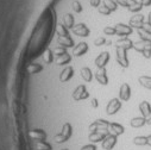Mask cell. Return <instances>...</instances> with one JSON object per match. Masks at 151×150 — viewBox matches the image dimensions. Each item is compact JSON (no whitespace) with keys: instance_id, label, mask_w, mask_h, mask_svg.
<instances>
[{"instance_id":"42","label":"cell","mask_w":151,"mask_h":150,"mask_svg":"<svg viewBox=\"0 0 151 150\" xmlns=\"http://www.w3.org/2000/svg\"><path fill=\"white\" fill-rule=\"evenodd\" d=\"M91 105H92V107H93V108H96V107L99 106V102H98V99H96V98H93V99L91 100Z\"/></svg>"},{"instance_id":"16","label":"cell","mask_w":151,"mask_h":150,"mask_svg":"<svg viewBox=\"0 0 151 150\" xmlns=\"http://www.w3.org/2000/svg\"><path fill=\"white\" fill-rule=\"evenodd\" d=\"M131 98V87L129 84H123L119 89V99L122 101H127Z\"/></svg>"},{"instance_id":"30","label":"cell","mask_w":151,"mask_h":150,"mask_svg":"<svg viewBox=\"0 0 151 150\" xmlns=\"http://www.w3.org/2000/svg\"><path fill=\"white\" fill-rule=\"evenodd\" d=\"M104 6H106L111 12L118 10V4L116 3V0H104Z\"/></svg>"},{"instance_id":"31","label":"cell","mask_w":151,"mask_h":150,"mask_svg":"<svg viewBox=\"0 0 151 150\" xmlns=\"http://www.w3.org/2000/svg\"><path fill=\"white\" fill-rule=\"evenodd\" d=\"M138 36L140 37L142 41H145V42H150L151 43V33L145 31V30H138Z\"/></svg>"},{"instance_id":"10","label":"cell","mask_w":151,"mask_h":150,"mask_svg":"<svg viewBox=\"0 0 151 150\" xmlns=\"http://www.w3.org/2000/svg\"><path fill=\"white\" fill-rule=\"evenodd\" d=\"M114 29H116V35H118V36H120V37H127L129 35L132 33V30H133L130 25L123 24V23L117 24V25L114 26Z\"/></svg>"},{"instance_id":"34","label":"cell","mask_w":151,"mask_h":150,"mask_svg":"<svg viewBox=\"0 0 151 150\" xmlns=\"http://www.w3.org/2000/svg\"><path fill=\"white\" fill-rule=\"evenodd\" d=\"M142 9H143V4H142L140 1H136L133 5H131V6L129 7V11H130V12H133V13H137V12H139Z\"/></svg>"},{"instance_id":"19","label":"cell","mask_w":151,"mask_h":150,"mask_svg":"<svg viewBox=\"0 0 151 150\" xmlns=\"http://www.w3.org/2000/svg\"><path fill=\"white\" fill-rule=\"evenodd\" d=\"M29 136L33 141H45L47 139V133L42 129H35V130L30 131L29 132Z\"/></svg>"},{"instance_id":"18","label":"cell","mask_w":151,"mask_h":150,"mask_svg":"<svg viewBox=\"0 0 151 150\" xmlns=\"http://www.w3.org/2000/svg\"><path fill=\"white\" fill-rule=\"evenodd\" d=\"M73 75H74V68L73 67H65L60 74V81L67 82L73 78Z\"/></svg>"},{"instance_id":"32","label":"cell","mask_w":151,"mask_h":150,"mask_svg":"<svg viewBox=\"0 0 151 150\" xmlns=\"http://www.w3.org/2000/svg\"><path fill=\"white\" fill-rule=\"evenodd\" d=\"M56 33H57V36H69L68 29H67L63 24L57 25V27H56Z\"/></svg>"},{"instance_id":"6","label":"cell","mask_w":151,"mask_h":150,"mask_svg":"<svg viewBox=\"0 0 151 150\" xmlns=\"http://www.w3.org/2000/svg\"><path fill=\"white\" fill-rule=\"evenodd\" d=\"M144 24H145L144 16L143 14H139V13H136L133 17H131V19L129 22V25L132 29H137V30H142L143 26H144Z\"/></svg>"},{"instance_id":"43","label":"cell","mask_w":151,"mask_h":150,"mask_svg":"<svg viewBox=\"0 0 151 150\" xmlns=\"http://www.w3.org/2000/svg\"><path fill=\"white\" fill-rule=\"evenodd\" d=\"M142 30H145V31H147V32H150V33H151V25H149L147 23H145Z\"/></svg>"},{"instance_id":"12","label":"cell","mask_w":151,"mask_h":150,"mask_svg":"<svg viewBox=\"0 0 151 150\" xmlns=\"http://www.w3.org/2000/svg\"><path fill=\"white\" fill-rule=\"evenodd\" d=\"M94 76H95L96 81L100 85L106 86L108 84V76H107V73H106V69L105 68H98V70L94 74Z\"/></svg>"},{"instance_id":"8","label":"cell","mask_w":151,"mask_h":150,"mask_svg":"<svg viewBox=\"0 0 151 150\" xmlns=\"http://www.w3.org/2000/svg\"><path fill=\"white\" fill-rule=\"evenodd\" d=\"M116 57H117V62H118V64H120L123 68H127V67H129L130 62H129V58H127V55H126V50L117 48Z\"/></svg>"},{"instance_id":"47","label":"cell","mask_w":151,"mask_h":150,"mask_svg":"<svg viewBox=\"0 0 151 150\" xmlns=\"http://www.w3.org/2000/svg\"><path fill=\"white\" fill-rule=\"evenodd\" d=\"M146 138H147V145H150V146H151V135H150V136H147Z\"/></svg>"},{"instance_id":"27","label":"cell","mask_w":151,"mask_h":150,"mask_svg":"<svg viewBox=\"0 0 151 150\" xmlns=\"http://www.w3.org/2000/svg\"><path fill=\"white\" fill-rule=\"evenodd\" d=\"M138 82L140 84L142 87H144L146 89H151V76H147V75H142V76L138 78Z\"/></svg>"},{"instance_id":"17","label":"cell","mask_w":151,"mask_h":150,"mask_svg":"<svg viewBox=\"0 0 151 150\" xmlns=\"http://www.w3.org/2000/svg\"><path fill=\"white\" fill-rule=\"evenodd\" d=\"M57 43L60 47L63 48H74V41L70 36H58L57 37Z\"/></svg>"},{"instance_id":"4","label":"cell","mask_w":151,"mask_h":150,"mask_svg":"<svg viewBox=\"0 0 151 150\" xmlns=\"http://www.w3.org/2000/svg\"><path fill=\"white\" fill-rule=\"evenodd\" d=\"M71 97H73L74 100L80 101V100H85V99L89 98V93H88V91H87L85 85H80V86H78L76 88H75V91L73 92Z\"/></svg>"},{"instance_id":"21","label":"cell","mask_w":151,"mask_h":150,"mask_svg":"<svg viewBox=\"0 0 151 150\" xmlns=\"http://www.w3.org/2000/svg\"><path fill=\"white\" fill-rule=\"evenodd\" d=\"M124 131H125L124 126L120 125V124H118V123H111V124H109V132H111L112 135L120 136V135L124 133Z\"/></svg>"},{"instance_id":"29","label":"cell","mask_w":151,"mask_h":150,"mask_svg":"<svg viewBox=\"0 0 151 150\" xmlns=\"http://www.w3.org/2000/svg\"><path fill=\"white\" fill-rule=\"evenodd\" d=\"M43 70V66L40 63H31L27 66V71L29 74H37Z\"/></svg>"},{"instance_id":"37","label":"cell","mask_w":151,"mask_h":150,"mask_svg":"<svg viewBox=\"0 0 151 150\" xmlns=\"http://www.w3.org/2000/svg\"><path fill=\"white\" fill-rule=\"evenodd\" d=\"M104 33L107 35V36L116 35V29H114V26H106V27L104 29Z\"/></svg>"},{"instance_id":"25","label":"cell","mask_w":151,"mask_h":150,"mask_svg":"<svg viewBox=\"0 0 151 150\" xmlns=\"http://www.w3.org/2000/svg\"><path fill=\"white\" fill-rule=\"evenodd\" d=\"M80 74H81V78H82L86 82H91V81L93 80V73H92V70H91L88 67H83V68L81 69Z\"/></svg>"},{"instance_id":"33","label":"cell","mask_w":151,"mask_h":150,"mask_svg":"<svg viewBox=\"0 0 151 150\" xmlns=\"http://www.w3.org/2000/svg\"><path fill=\"white\" fill-rule=\"evenodd\" d=\"M133 143L136 145H145L147 144V138L145 136H137L133 138Z\"/></svg>"},{"instance_id":"44","label":"cell","mask_w":151,"mask_h":150,"mask_svg":"<svg viewBox=\"0 0 151 150\" xmlns=\"http://www.w3.org/2000/svg\"><path fill=\"white\" fill-rule=\"evenodd\" d=\"M140 3L143 4V6H150L151 5V0H140Z\"/></svg>"},{"instance_id":"36","label":"cell","mask_w":151,"mask_h":150,"mask_svg":"<svg viewBox=\"0 0 151 150\" xmlns=\"http://www.w3.org/2000/svg\"><path fill=\"white\" fill-rule=\"evenodd\" d=\"M71 7L74 10V12H76V13H80L82 12V5L80 4L79 0H74L73 4H71Z\"/></svg>"},{"instance_id":"38","label":"cell","mask_w":151,"mask_h":150,"mask_svg":"<svg viewBox=\"0 0 151 150\" xmlns=\"http://www.w3.org/2000/svg\"><path fill=\"white\" fill-rule=\"evenodd\" d=\"M107 43V41L105 40V37H98V38L94 41V45L95 47H101V45H104V44H106Z\"/></svg>"},{"instance_id":"20","label":"cell","mask_w":151,"mask_h":150,"mask_svg":"<svg viewBox=\"0 0 151 150\" xmlns=\"http://www.w3.org/2000/svg\"><path fill=\"white\" fill-rule=\"evenodd\" d=\"M70 61H71V55H69L68 53H64V54H62V55L55 57V63H56L57 66L68 64Z\"/></svg>"},{"instance_id":"5","label":"cell","mask_w":151,"mask_h":150,"mask_svg":"<svg viewBox=\"0 0 151 150\" xmlns=\"http://www.w3.org/2000/svg\"><path fill=\"white\" fill-rule=\"evenodd\" d=\"M109 122L105 120V119H96L95 122H93L89 125V131H100V130H109Z\"/></svg>"},{"instance_id":"23","label":"cell","mask_w":151,"mask_h":150,"mask_svg":"<svg viewBox=\"0 0 151 150\" xmlns=\"http://www.w3.org/2000/svg\"><path fill=\"white\" fill-rule=\"evenodd\" d=\"M146 124V120H145V117H134L130 120V125L134 129H138V128H142Z\"/></svg>"},{"instance_id":"26","label":"cell","mask_w":151,"mask_h":150,"mask_svg":"<svg viewBox=\"0 0 151 150\" xmlns=\"http://www.w3.org/2000/svg\"><path fill=\"white\" fill-rule=\"evenodd\" d=\"M139 111H140V113L143 117H146L151 113V106L147 101H142L139 104Z\"/></svg>"},{"instance_id":"3","label":"cell","mask_w":151,"mask_h":150,"mask_svg":"<svg viewBox=\"0 0 151 150\" xmlns=\"http://www.w3.org/2000/svg\"><path fill=\"white\" fill-rule=\"evenodd\" d=\"M120 108H122V100L118 98H113L108 101V104L106 106V113L108 116H113V115H116Z\"/></svg>"},{"instance_id":"11","label":"cell","mask_w":151,"mask_h":150,"mask_svg":"<svg viewBox=\"0 0 151 150\" xmlns=\"http://www.w3.org/2000/svg\"><path fill=\"white\" fill-rule=\"evenodd\" d=\"M116 47L119 49H124V50H130L133 49V42L129 38V37H122L116 42Z\"/></svg>"},{"instance_id":"7","label":"cell","mask_w":151,"mask_h":150,"mask_svg":"<svg viewBox=\"0 0 151 150\" xmlns=\"http://www.w3.org/2000/svg\"><path fill=\"white\" fill-rule=\"evenodd\" d=\"M107 135H109V131H108V130L93 131V132H91V133H89L88 139H89L92 143H99V142H102Z\"/></svg>"},{"instance_id":"41","label":"cell","mask_w":151,"mask_h":150,"mask_svg":"<svg viewBox=\"0 0 151 150\" xmlns=\"http://www.w3.org/2000/svg\"><path fill=\"white\" fill-rule=\"evenodd\" d=\"M100 3H101V0H89V4L93 7H99L100 6Z\"/></svg>"},{"instance_id":"28","label":"cell","mask_w":151,"mask_h":150,"mask_svg":"<svg viewBox=\"0 0 151 150\" xmlns=\"http://www.w3.org/2000/svg\"><path fill=\"white\" fill-rule=\"evenodd\" d=\"M35 148L37 150H52L51 144L45 141H35Z\"/></svg>"},{"instance_id":"13","label":"cell","mask_w":151,"mask_h":150,"mask_svg":"<svg viewBox=\"0 0 151 150\" xmlns=\"http://www.w3.org/2000/svg\"><path fill=\"white\" fill-rule=\"evenodd\" d=\"M117 137H118V136L112 135V133L107 135V136L105 137V139L102 141V148H104L105 150H112L113 146H114L116 143H117Z\"/></svg>"},{"instance_id":"40","label":"cell","mask_w":151,"mask_h":150,"mask_svg":"<svg viewBox=\"0 0 151 150\" xmlns=\"http://www.w3.org/2000/svg\"><path fill=\"white\" fill-rule=\"evenodd\" d=\"M81 150H96V146L94 144H87V145H83Z\"/></svg>"},{"instance_id":"2","label":"cell","mask_w":151,"mask_h":150,"mask_svg":"<svg viewBox=\"0 0 151 150\" xmlns=\"http://www.w3.org/2000/svg\"><path fill=\"white\" fill-rule=\"evenodd\" d=\"M133 49L138 53H142V55L145 58L151 57V43L150 42H145L142 40L138 42H133Z\"/></svg>"},{"instance_id":"24","label":"cell","mask_w":151,"mask_h":150,"mask_svg":"<svg viewBox=\"0 0 151 150\" xmlns=\"http://www.w3.org/2000/svg\"><path fill=\"white\" fill-rule=\"evenodd\" d=\"M43 60L47 64H50L55 61V55H54V50H51L50 48H47L43 53Z\"/></svg>"},{"instance_id":"9","label":"cell","mask_w":151,"mask_h":150,"mask_svg":"<svg viewBox=\"0 0 151 150\" xmlns=\"http://www.w3.org/2000/svg\"><path fill=\"white\" fill-rule=\"evenodd\" d=\"M73 33L75 36H79V37H88L89 36V29L86 26V24L83 23H80V24H76L73 29H71Z\"/></svg>"},{"instance_id":"45","label":"cell","mask_w":151,"mask_h":150,"mask_svg":"<svg viewBox=\"0 0 151 150\" xmlns=\"http://www.w3.org/2000/svg\"><path fill=\"white\" fill-rule=\"evenodd\" d=\"M145 120H146V124H147V125H151V113L145 117Z\"/></svg>"},{"instance_id":"1","label":"cell","mask_w":151,"mask_h":150,"mask_svg":"<svg viewBox=\"0 0 151 150\" xmlns=\"http://www.w3.org/2000/svg\"><path fill=\"white\" fill-rule=\"evenodd\" d=\"M71 133H73V128H71V125H70L69 123H64L63 126H62L61 132L57 133V135L54 137V141H55L56 143H58V144L64 143V142H67V141L71 137Z\"/></svg>"},{"instance_id":"46","label":"cell","mask_w":151,"mask_h":150,"mask_svg":"<svg viewBox=\"0 0 151 150\" xmlns=\"http://www.w3.org/2000/svg\"><path fill=\"white\" fill-rule=\"evenodd\" d=\"M147 24L149 25H151V12L149 13V16H147Z\"/></svg>"},{"instance_id":"14","label":"cell","mask_w":151,"mask_h":150,"mask_svg":"<svg viewBox=\"0 0 151 150\" xmlns=\"http://www.w3.org/2000/svg\"><path fill=\"white\" fill-rule=\"evenodd\" d=\"M108 61H109V54L107 51H102L95 58V66L98 68H105L106 64L108 63Z\"/></svg>"},{"instance_id":"35","label":"cell","mask_w":151,"mask_h":150,"mask_svg":"<svg viewBox=\"0 0 151 150\" xmlns=\"http://www.w3.org/2000/svg\"><path fill=\"white\" fill-rule=\"evenodd\" d=\"M137 1V0H116V3L120 6H124V7H130L131 5H133L134 3Z\"/></svg>"},{"instance_id":"48","label":"cell","mask_w":151,"mask_h":150,"mask_svg":"<svg viewBox=\"0 0 151 150\" xmlns=\"http://www.w3.org/2000/svg\"><path fill=\"white\" fill-rule=\"evenodd\" d=\"M62 150H68V149H62Z\"/></svg>"},{"instance_id":"22","label":"cell","mask_w":151,"mask_h":150,"mask_svg":"<svg viewBox=\"0 0 151 150\" xmlns=\"http://www.w3.org/2000/svg\"><path fill=\"white\" fill-rule=\"evenodd\" d=\"M62 22H63V25H64L68 30H69V29H73V27L75 26V18H74V16L70 14V13L64 14Z\"/></svg>"},{"instance_id":"15","label":"cell","mask_w":151,"mask_h":150,"mask_svg":"<svg viewBox=\"0 0 151 150\" xmlns=\"http://www.w3.org/2000/svg\"><path fill=\"white\" fill-rule=\"evenodd\" d=\"M87 51H88V44L86 42H80L78 45H75L73 48V55L76 56V57L83 56Z\"/></svg>"},{"instance_id":"39","label":"cell","mask_w":151,"mask_h":150,"mask_svg":"<svg viewBox=\"0 0 151 150\" xmlns=\"http://www.w3.org/2000/svg\"><path fill=\"white\" fill-rule=\"evenodd\" d=\"M98 11H99L100 14H104V16H109V14H111V11H109L106 6H104V5H102V6H99V7H98Z\"/></svg>"}]
</instances>
